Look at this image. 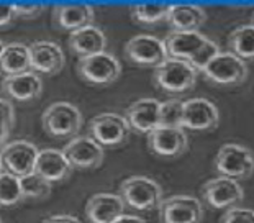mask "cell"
<instances>
[{
    "label": "cell",
    "instance_id": "obj_29",
    "mask_svg": "<svg viewBox=\"0 0 254 223\" xmlns=\"http://www.w3.org/2000/svg\"><path fill=\"white\" fill-rule=\"evenodd\" d=\"M182 107H184V100L179 99L161 102L159 127L182 128Z\"/></svg>",
    "mask_w": 254,
    "mask_h": 223
},
{
    "label": "cell",
    "instance_id": "obj_11",
    "mask_svg": "<svg viewBox=\"0 0 254 223\" xmlns=\"http://www.w3.org/2000/svg\"><path fill=\"white\" fill-rule=\"evenodd\" d=\"M220 112L213 102L203 97L184 100L182 107V128L193 132H208L218 127Z\"/></svg>",
    "mask_w": 254,
    "mask_h": 223
},
{
    "label": "cell",
    "instance_id": "obj_34",
    "mask_svg": "<svg viewBox=\"0 0 254 223\" xmlns=\"http://www.w3.org/2000/svg\"><path fill=\"white\" fill-rule=\"evenodd\" d=\"M13 18H15V12H13L12 5L0 3V28L10 25L13 21Z\"/></svg>",
    "mask_w": 254,
    "mask_h": 223
},
{
    "label": "cell",
    "instance_id": "obj_2",
    "mask_svg": "<svg viewBox=\"0 0 254 223\" xmlns=\"http://www.w3.org/2000/svg\"><path fill=\"white\" fill-rule=\"evenodd\" d=\"M198 73L187 61L167 58L166 61L154 69V84L167 94H182L190 90L197 82Z\"/></svg>",
    "mask_w": 254,
    "mask_h": 223
},
{
    "label": "cell",
    "instance_id": "obj_18",
    "mask_svg": "<svg viewBox=\"0 0 254 223\" xmlns=\"http://www.w3.org/2000/svg\"><path fill=\"white\" fill-rule=\"evenodd\" d=\"M125 204L118 194L99 192L94 194L85 204V217L90 223H112L123 215Z\"/></svg>",
    "mask_w": 254,
    "mask_h": 223
},
{
    "label": "cell",
    "instance_id": "obj_37",
    "mask_svg": "<svg viewBox=\"0 0 254 223\" xmlns=\"http://www.w3.org/2000/svg\"><path fill=\"white\" fill-rule=\"evenodd\" d=\"M3 48H5V43L0 40V54H2V51H3Z\"/></svg>",
    "mask_w": 254,
    "mask_h": 223
},
{
    "label": "cell",
    "instance_id": "obj_17",
    "mask_svg": "<svg viewBox=\"0 0 254 223\" xmlns=\"http://www.w3.org/2000/svg\"><path fill=\"white\" fill-rule=\"evenodd\" d=\"M159 107L156 99H138L125 110V120L134 132L148 135L159 127Z\"/></svg>",
    "mask_w": 254,
    "mask_h": 223
},
{
    "label": "cell",
    "instance_id": "obj_9",
    "mask_svg": "<svg viewBox=\"0 0 254 223\" xmlns=\"http://www.w3.org/2000/svg\"><path fill=\"white\" fill-rule=\"evenodd\" d=\"M38 153H40V149L30 141L17 140L7 143L0 151V161H2L3 171L17 177H23L26 174L35 172Z\"/></svg>",
    "mask_w": 254,
    "mask_h": 223
},
{
    "label": "cell",
    "instance_id": "obj_39",
    "mask_svg": "<svg viewBox=\"0 0 254 223\" xmlns=\"http://www.w3.org/2000/svg\"><path fill=\"white\" fill-rule=\"evenodd\" d=\"M253 25H254V13H253Z\"/></svg>",
    "mask_w": 254,
    "mask_h": 223
},
{
    "label": "cell",
    "instance_id": "obj_22",
    "mask_svg": "<svg viewBox=\"0 0 254 223\" xmlns=\"http://www.w3.org/2000/svg\"><path fill=\"white\" fill-rule=\"evenodd\" d=\"M205 41H207V36L200 31H171L166 36L164 46L169 58L190 61V58Z\"/></svg>",
    "mask_w": 254,
    "mask_h": 223
},
{
    "label": "cell",
    "instance_id": "obj_20",
    "mask_svg": "<svg viewBox=\"0 0 254 223\" xmlns=\"http://www.w3.org/2000/svg\"><path fill=\"white\" fill-rule=\"evenodd\" d=\"M2 89L10 99L18 102H31L41 95L43 80L40 74L33 71H26L23 74L5 75Z\"/></svg>",
    "mask_w": 254,
    "mask_h": 223
},
{
    "label": "cell",
    "instance_id": "obj_16",
    "mask_svg": "<svg viewBox=\"0 0 254 223\" xmlns=\"http://www.w3.org/2000/svg\"><path fill=\"white\" fill-rule=\"evenodd\" d=\"M74 167L71 162L67 161L66 154L63 153V149H53L46 148L41 149L36 157V166L35 172L43 179H46L48 182H63L71 176Z\"/></svg>",
    "mask_w": 254,
    "mask_h": 223
},
{
    "label": "cell",
    "instance_id": "obj_12",
    "mask_svg": "<svg viewBox=\"0 0 254 223\" xmlns=\"http://www.w3.org/2000/svg\"><path fill=\"white\" fill-rule=\"evenodd\" d=\"M159 215L163 223H200L203 209L192 195H171L161 202Z\"/></svg>",
    "mask_w": 254,
    "mask_h": 223
},
{
    "label": "cell",
    "instance_id": "obj_28",
    "mask_svg": "<svg viewBox=\"0 0 254 223\" xmlns=\"http://www.w3.org/2000/svg\"><path fill=\"white\" fill-rule=\"evenodd\" d=\"M20 187H21V194H23V199L41 200L46 199L51 194L53 184L48 182L41 176H38L36 172H31L20 177Z\"/></svg>",
    "mask_w": 254,
    "mask_h": 223
},
{
    "label": "cell",
    "instance_id": "obj_19",
    "mask_svg": "<svg viewBox=\"0 0 254 223\" xmlns=\"http://www.w3.org/2000/svg\"><path fill=\"white\" fill-rule=\"evenodd\" d=\"M166 21L171 26V31H198L207 21V12L200 5L172 3L167 7Z\"/></svg>",
    "mask_w": 254,
    "mask_h": 223
},
{
    "label": "cell",
    "instance_id": "obj_35",
    "mask_svg": "<svg viewBox=\"0 0 254 223\" xmlns=\"http://www.w3.org/2000/svg\"><path fill=\"white\" fill-rule=\"evenodd\" d=\"M43 223H80L74 215H51L46 217Z\"/></svg>",
    "mask_w": 254,
    "mask_h": 223
},
{
    "label": "cell",
    "instance_id": "obj_21",
    "mask_svg": "<svg viewBox=\"0 0 254 223\" xmlns=\"http://www.w3.org/2000/svg\"><path fill=\"white\" fill-rule=\"evenodd\" d=\"M95 12L94 7L85 3H69V5H56L53 8V23L58 28L66 31H77L85 26H90L94 21Z\"/></svg>",
    "mask_w": 254,
    "mask_h": 223
},
{
    "label": "cell",
    "instance_id": "obj_3",
    "mask_svg": "<svg viewBox=\"0 0 254 223\" xmlns=\"http://www.w3.org/2000/svg\"><path fill=\"white\" fill-rule=\"evenodd\" d=\"M41 123L50 137H75L82 127V113L69 102H55L43 112Z\"/></svg>",
    "mask_w": 254,
    "mask_h": 223
},
{
    "label": "cell",
    "instance_id": "obj_5",
    "mask_svg": "<svg viewBox=\"0 0 254 223\" xmlns=\"http://www.w3.org/2000/svg\"><path fill=\"white\" fill-rule=\"evenodd\" d=\"M90 137L99 143L102 148H113L127 143V140L131 133L125 117L113 112L99 113L89 123Z\"/></svg>",
    "mask_w": 254,
    "mask_h": 223
},
{
    "label": "cell",
    "instance_id": "obj_38",
    "mask_svg": "<svg viewBox=\"0 0 254 223\" xmlns=\"http://www.w3.org/2000/svg\"><path fill=\"white\" fill-rule=\"evenodd\" d=\"M3 171V166H2V161H0V172Z\"/></svg>",
    "mask_w": 254,
    "mask_h": 223
},
{
    "label": "cell",
    "instance_id": "obj_40",
    "mask_svg": "<svg viewBox=\"0 0 254 223\" xmlns=\"http://www.w3.org/2000/svg\"><path fill=\"white\" fill-rule=\"evenodd\" d=\"M0 223H3V222H2V219H0Z\"/></svg>",
    "mask_w": 254,
    "mask_h": 223
},
{
    "label": "cell",
    "instance_id": "obj_32",
    "mask_svg": "<svg viewBox=\"0 0 254 223\" xmlns=\"http://www.w3.org/2000/svg\"><path fill=\"white\" fill-rule=\"evenodd\" d=\"M220 223H254V210L246 207H231L221 217Z\"/></svg>",
    "mask_w": 254,
    "mask_h": 223
},
{
    "label": "cell",
    "instance_id": "obj_33",
    "mask_svg": "<svg viewBox=\"0 0 254 223\" xmlns=\"http://www.w3.org/2000/svg\"><path fill=\"white\" fill-rule=\"evenodd\" d=\"M15 17L20 18H36L43 12L41 3H12Z\"/></svg>",
    "mask_w": 254,
    "mask_h": 223
},
{
    "label": "cell",
    "instance_id": "obj_30",
    "mask_svg": "<svg viewBox=\"0 0 254 223\" xmlns=\"http://www.w3.org/2000/svg\"><path fill=\"white\" fill-rule=\"evenodd\" d=\"M218 53H220V46L215 41L207 38V41L198 48V51L193 54L190 58V61H187V63L190 64L197 73H202V71L210 64V61H213V58L217 56Z\"/></svg>",
    "mask_w": 254,
    "mask_h": 223
},
{
    "label": "cell",
    "instance_id": "obj_24",
    "mask_svg": "<svg viewBox=\"0 0 254 223\" xmlns=\"http://www.w3.org/2000/svg\"><path fill=\"white\" fill-rule=\"evenodd\" d=\"M0 71L7 75L23 74L31 71L30 50L23 43H8L0 54Z\"/></svg>",
    "mask_w": 254,
    "mask_h": 223
},
{
    "label": "cell",
    "instance_id": "obj_8",
    "mask_svg": "<svg viewBox=\"0 0 254 223\" xmlns=\"http://www.w3.org/2000/svg\"><path fill=\"white\" fill-rule=\"evenodd\" d=\"M202 197L212 209L223 210L240 205L245 200V190L235 179L218 176L202 186Z\"/></svg>",
    "mask_w": 254,
    "mask_h": 223
},
{
    "label": "cell",
    "instance_id": "obj_27",
    "mask_svg": "<svg viewBox=\"0 0 254 223\" xmlns=\"http://www.w3.org/2000/svg\"><path fill=\"white\" fill-rule=\"evenodd\" d=\"M23 199L20 187V177L10 172H0V207H13Z\"/></svg>",
    "mask_w": 254,
    "mask_h": 223
},
{
    "label": "cell",
    "instance_id": "obj_6",
    "mask_svg": "<svg viewBox=\"0 0 254 223\" xmlns=\"http://www.w3.org/2000/svg\"><path fill=\"white\" fill-rule=\"evenodd\" d=\"M202 74L212 84L223 87L240 85L248 77V64L231 53H218Z\"/></svg>",
    "mask_w": 254,
    "mask_h": 223
},
{
    "label": "cell",
    "instance_id": "obj_4",
    "mask_svg": "<svg viewBox=\"0 0 254 223\" xmlns=\"http://www.w3.org/2000/svg\"><path fill=\"white\" fill-rule=\"evenodd\" d=\"M215 169L230 179H248L254 174V153L243 145L226 143L215 157Z\"/></svg>",
    "mask_w": 254,
    "mask_h": 223
},
{
    "label": "cell",
    "instance_id": "obj_14",
    "mask_svg": "<svg viewBox=\"0 0 254 223\" xmlns=\"http://www.w3.org/2000/svg\"><path fill=\"white\" fill-rule=\"evenodd\" d=\"M189 138L184 128L158 127L148 133V148L156 156L177 157L187 151Z\"/></svg>",
    "mask_w": 254,
    "mask_h": 223
},
{
    "label": "cell",
    "instance_id": "obj_15",
    "mask_svg": "<svg viewBox=\"0 0 254 223\" xmlns=\"http://www.w3.org/2000/svg\"><path fill=\"white\" fill-rule=\"evenodd\" d=\"M31 71L40 74L55 75L59 74L64 68V51L58 43L53 41H33L28 45Z\"/></svg>",
    "mask_w": 254,
    "mask_h": 223
},
{
    "label": "cell",
    "instance_id": "obj_1",
    "mask_svg": "<svg viewBox=\"0 0 254 223\" xmlns=\"http://www.w3.org/2000/svg\"><path fill=\"white\" fill-rule=\"evenodd\" d=\"M118 195L125 205L141 212L159 209L161 202H163V189L154 179L146 176L127 177L122 182Z\"/></svg>",
    "mask_w": 254,
    "mask_h": 223
},
{
    "label": "cell",
    "instance_id": "obj_36",
    "mask_svg": "<svg viewBox=\"0 0 254 223\" xmlns=\"http://www.w3.org/2000/svg\"><path fill=\"white\" fill-rule=\"evenodd\" d=\"M112 223H146V222L141 219V217H136V215H120Z\"/></svg>",
    "mask_w": 254,
    "mask_h": 223
},
{
    "label": "cell",
    "instance_id": "obj_13",
    "mask_svg": "<svg viewBox=\"0 0 254 223\" xmlns=\"http://www.w3.org/2000/svg\"><path fill=\"white\" fill-rule=\"evenodd\" d=\"M63 153L72 167L79 169H97L105 157L104 148L92 137H74L64 146Z\"/></svg>",
    "mask_w": 254,
    "mask_h": 223
},
{
    "label": "cell",
    "instance_id": "obj_10",
    "mask_svg": "<svg viewBox=\"0 0 254 223\" xmlns=\"http://www.w3.org/2000/svg\"><path fill=\"white\" fill-rule=\"evenodd\" d=\"M125 56L138 66L158 68L169 56H167L164 41L151 35H136L125 45Z\"/></svg>",
    "mask_w": 254,
    "mask_h": 223
},
{
    "label": "cell",
    "instance_id": "obj_25",
    "mask_svg": "<svg viewBox=\"0 0 254 223\" xmlns=\"http://www.w3.org/2000/svg\"><path fill=\"white\" fill-rule=\"evenodd\" d=\"M230 53L243 61L254 59V25H241L235 28L228 36Z\"/></svg>",
    "mask_w": 254,
    "mask_h": 223
},
{
    "label": "cell",
    "instance_id": "obj_7",
    "mask_svg": "<svg viewBox=\"0 0 254 223\" xmlns=\"http://www.w3.org/2000/svg\"><path fill=\"white\" fill-rule=\"evenodd\" d=\"M77 71L80 77L94 85L113 84L122 74L120 61L110 53H99L92 56L80 58L77 63Z\"/></svg>",
    "mask_w": 254,
    "mask_h": 223
},
{
    "label": "cell",
    "instance_id": "obj_26",
    "mask_svg": "<svg viewBox=\"0 0 254 223\" xmlns=\"http://www.w3.org/2000/svg\"><path fill=\"white\" fill-rule=\"evenodd\" d=\"M167 7L164 3H136L129 8V15L134 21L141 25H154L166 21Z\"/></svg>",
    "mask_w": 254,
    "mask_h": 223
},
{
    "label": "cell",
    "instance_id": "obj_31",
    "mask_svg": "<svg viewBox=\"0 0 254 223\" xmlns=\"http://www.w3.org/2000/svg\"><path fill=\"white\" fill-rule=\"evenodd\" d=\"M15 123V108L12 102L7 99H0V148L7 145V140L12 133Z\"/></svg>",
    "mask_w": 254,
    "mask_h": 223
},
{
    "label": "cell",
    "instance_id": "obj_23",
    "mask_svg": "<svg viewBox=\"0 0 254 223\" xmlns=\"http://www.w3.org/2000/svg\"><path fill=\"white\" fill-rule=\"evenodd\" d=\"M67 45L74 54L80 58L92 56V54L104 53L107 48V36L100 28L90 25L69 35Z\"/></svg>",
    "mask_w": 254,
    "mask_h": 223
}]
</instances>
